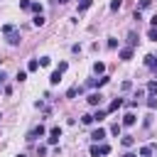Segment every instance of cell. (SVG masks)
Wrapping results in <instances>:
<instances>
[{
	"label": "cell",
	"mask_w": 157,
	"mask_h": 157,
	"mask_svg": "<svg viewBox=\"0 0 157 157\" xmlns=\"http://www.w3.org/2000/svg\"><path fill=\"white\" fill-rule=\"evenodd\" d=\"M2 34L7 37V42H10L12 47H15V44H20V32H17L12 25H5V27H2Z\"/></svg>",
	"instance_id": "1"
},
{
	"label": "cell",
	"mask_w": 157,
	"mask_h": 157,
	"mask_svg": "<svg viewBox=\"0 0 157 157\" xmlns=\"http://www.w3.org/2000/svg\"><path fill=\"white\" fill-rule=\"evenodd\" d=\"M44 132H47V130H44V125H34V128H32V130L27 132V137H25V140H29V142H34V140H37V137H42Z\"/></svg>",
	"instance_id": "2"
},
{
	"label": "cell",
	"mask_w": 157,
	"mask_h": 157,
	"mask_svg": "<svg viewBox=\"0 0 157 157\" xmlns=\"http://www.w3.org/2000/svg\"><path fill=\"white\" fill-rule=\"evenodd\" d=\"M86 101H88V105H101L103 96H101V91H98V93L93 91V93H88V98H86Z\"/></svg>",
	"instance_id": "3"
},
{
	"label": "cell",
	"mask_w": 157,
	"mask_h": 157,
	"mask_svg": "<svg viewBox=\"0 0 157 157\" xmlns=\"http://www.w3.org/2000/svg\"><path fill=\"white\" fill-rule=\"evenodd\" d=\"M59 137H61V128H52L49 130V145H56Z\"/></svg>",
	"instance_id": "4"
},
{
	"label": "cell",
	"mask_w": 157,
	"mask_h": 157,
	"mask_svg": "<svg viewBox=\"0 0 157 157\" xmlns=\"http://www.w3.org/2000/svg\"><path fill=\"white\" fill-rule=\"evenodd\" d=\"M145 66L157 74V56H155V54H147V56H145Z\"/></svg>",
	"instance_id": "5"
},
{
	"label": "cell",
	"mask_w": 157,
	"mask_h": 157,
	"mask_svg": "<svg viewBox=\"0 0 157 157\" xmlns=\"http://www.w3.org/2000/svg\"><path fill=\"white\" fill-rule=\"evenodd\" d=\"M135 123H137V115H135V113H125L120 125H128V128H130V125H135Z\"/></svg>",
	"instance_id": "6"
},
{
	"label": "cell",
	"mask_w": 157,
	"mask_h": 157,
	"mask_svg": "<svg viewBox=\"0 0 157 157\" xmlns=\"http://www.w3.org/2000/svg\"><path fill=\"white\" fill-rule=\"evenodd\" d=\"M103 137H105V130H103V128H98V130H93V132H91V140H93L96 145H98V142H103Z\"/></svg>",
	"instance_id": "7"
},
{
	"label": "cell",
	"mask_w": 157,
	"mask_h": 157,
	"mask_svg": "<svg viewBox=\"0 0 157 157\" xmlns=\"http://www.w3.org/2000/svg\"><path fill=\"white\" fill-rule=\"evenodd\" d=\"M118 56H120L123 61H128V59H132V47H123V49L118 52Z\"/></svg>",
	"instance_id": "8"
},
{
	"label": "cell",
	"mask_w": 157,
	"mask_h": 157,
	"mask_svg": "<svg viewBox=\"0 0 157 157\" xmlns=\"http://www.w3.org/2000/svg\"><path fill=\"white\" fill-rule=\"evenodd\" d=\"M118 108H123V98H113V101H110V105H108L105 110H108V113H113V110H118Z\"/></svg>",
	"instance_id": "9"
},
{
	"label": "cell",
	"mask_w": 157,
	"mask_h": 157,
	"mask_svg": "<svg viewBox=\"0 0 157 157\" xmlns=\"http://www.w3.org/2000/svg\"><path fill=\"white\" fill-rule=\"evenodd\" d=\"M103 71H105V64H103V61H96V64H93V74H96V76H103Z\"/></svg>",
	"instance_id": "10"
},
{
	"label": "cell",
	"mask_w": 157,
	"mask_h": 157,
	"mask_svg": "<svg viewBox=\"0 0 157 157\" xmlns=\"http://www.w3.org/2000/svg\"><path fill=\"white\" fill-rule=\"evenodd\" d=\"M59 81H61V71H56V69H54V71H52V76H49V83H52V86H56Z\"/></svg>",
	"instance_id": "11"
},
{
	"label": "cell",
	"mask_w": 157,
	"mask_h": 157,
	"mask_svg": "<svg viewBox=\"0 0 157 157\" xmlns=\"http://www.w3.org/2000/svg\"><path fill=\"white\" fill-rule=\"evenodd\" d=\"M98 155H101V157L110 155V145H108V142H101V145H98Z\"/></svg>",
	"instance_id": "12"
},
{
	"label": "cell",
	"mask_w": 157,
	"mask_h": 157,
	"mask_svg": "<svg viewBox=\"0 0 157 157\" xmlns=\"http://www.w3.org/2000/svg\"><path fill=\"white\" fill-rule=\"evenodd\" d=\"M152 152H155V147H152V145H142V147H140V157H150Z\"/></svg>",
	"instance_id": "13"
},
{
	"label": "cell",
	"mask_w": 157,
	"mask_h": 157,
	"mask_svg": "<svg viewBox=\"0 0 157 157\" xmlns=\"http://www.w3.org/2000/svg\"><path fill=\"white\" fill-rule=\"evenodd\" d=\"M81 93V86H71L69 91H66V98H74V96H78Z\"/></svg>",
	"instance_id": "14"
},
{
	"label": "cell",
	"mask_w": 157,
	"mask_h": 157,
	"mask_svg": "<svg viewBox=\"0 0 157 157\" xmlns=\"http://www.w3.org/2000/svg\"><path fill=\"white\" fill-rule=\"evenodd\" d=\"M123 145H125V147H132V145H135V137H132V135H123Z\"/></svg>",
	"instance_id": "15"
},
{
	"label": "cell",
	"mask_w": 157,
	"mask_h": 157,
	"mask_svg": "<svg viewBox=\"0 0 157 157\" xmlns=\"http://www.w3.org/2000/svg\"><path fill=\"white\" fill-rule=\"evenodd\" d=\"M147 93L150 96H157V81H150L147 83Z\"/></svg>",
	"instance_id": "16"
},
{
	"label": "cell",
	"mask_w": 157,
	"mask_h": 157,
	"mask_svg": "<svg viewBox=\"0 0 157 157\" xmlns=\"http://www.w3.org/2000/svg\"><path fill=\"white\" fill-rule=\"evenodd\" d=\"M29 10H32L34 15H42V2H32V5H29Z\"/></svg>",
	"instance_id": "17"
},
{
	"label": "cell",
	"mask_w": 157,
	"mask_h": 157,
	"mask_svg": "<svg viewBox=\"0 0 157 157\" xmlns=\"http://www.w3.org/2000/svg\"><path fill=\"white\" fill-rule=\"evenodd\" d=\"M135 44H137V34L130 32V34H128V47H135Z\"/></svg>",
	"instance_id": "18"
},
{
	"label": "cell",
	"mask_w": 157,
	"mask_h": 157,
	"mask_svg": "<svg viewBox=\"0 0 157 157\" xmlns=\"http://www.w3.org/2000/svg\"><path fill=\"white\" fill-rule=\"evenodd\" d=\"M147 39L157 42V27H150V29H147Z\"/></svg>",
	"instance_id": "19"
},
{
	"label": "cell",
	"mask_w": 157,
	"mask_h": 157,
	"mask_svg": "<svg viewBox=\"0 0 157 157\" xmlns=\"http://www.w3.org/2000/svg\"><path fill=\"white\" fill-rule=\"evenodd\" d=\"M37 69H39V61H37V59H32V61L27 64V71H37Z\"/></svg>",
	"instance_id": "20"
},
{
	"label": "cell",
	"mask_w": 157,
	"mask_h": 157,
	"mask_svg": "<svg viewBox=\"0 0 157 157\" xmlns=\"http://www.w3.org/2000/svg\"><path fill=\"white\" fill-rule=\"evenodd\" d=\"M105 113H108V110H96V115H93V120H96V123H101V120L105 118Z\"/></svg>",
	"instance_id": "21"
},
{
	"label": "cell",
	"mask_w": 157,
	"mask_h": 157,
	"mask_svg": "<svg viewBox=\"0 0 157 157\" xmlns=\"http://www.w3.org/2000/svg\"><path fill=\"white\" fill-rule=\"evenodd\" d=\"M147 108H150V110H155V108H157V98H155V96H150V98H147Z\"/></svg>",
	"instance_id": "22"
},
{
	"label": "cell",
	"mask_w": 157,
	"mask_h": 157,
	"mask_svg": "<svg viewBox=\"0 0 157 157\" xmlns=\"http://www.w3.org/2000/svg\"><path fill=\"white\" fill-rule=\"evenodd\" d=\"M93 0H78V10H88Z\"/></svg>",
	"instance_id": "23"
},
{
	"label": "cell",
	"mask_w": 157,
	"mask_h": 157,
	"mask_svg": "<svg viewBox=\"0 0 157 157\" xmlns=\"http://www.w3.org/2000/svg\"><path fill=\"white\" fill-rule=\"evenodd\" d=\"M32 22H34V27H42V25H44V17H42V15H34Z\"/></svg>",
	"instance_id": "24"
},
{
	"label": "cell",
	"mask_w": 157,
	"mask_h": 157,
	"mask_svg": "<svg viewBox=\"0 0 157 157\" xmlns=\"http://www.w3.org/2000/svg\"><path fill=\"white\" fill-rule=\"evenodd\" d=\"M81 123H83V125H91V123H93V115H88V113L81 115Z\"/></svg>",
	"instance_id": "25"
},
{
	"label": "cell",
	"mask_w": 157,
	"mask_h": 157,
	"mask_svg": "<svg viewBox=\"0 0 157 157\" xmlns=\"http://www.w3.org/2000/svg\"><path fill=\"white\" fill-rule=\"evenodd\" d=\"M152 5V0H140V5H137V10H147Z\"/></svg>",
	"instance_id": "26"
},
{
	"label": "cell",
	"mask_w": 157,
	"mask_h": 157,
	"mask_svg": "<svg viewBox=\"0 0 157 157\" xmlns=\"http://www.w3.org/2000/svg\"><path fill=\"white\" fill-rule=\"evenodd\" d=\"M120 5H123L120 0H113V2H110V10H113V12H118V10H120Z\"/></svg>",
	"instance_id": "27"
},
{
	"label": "cell",
	"mask_w": 157,
	"mask_h": 157,
	"mask_svg": "<svg viewBox=\"0 0 157 157\" xmlns=\"http://www.w3.org/2000/svg\"><path fill=\"white\" fill-rule=\"evenodd\" d=\"M29 5H32V0H20V10H29Z\"/></svg>",
	"instance_id": "28"
},
{
	"label": "cell",
	"mask_w": 157,
	"mask_h": 157,
	"mask_svg": "<svg viewBox=\"0 0 157 157\" xmlns=\"http://www.w3.org/2000/svg\"><path fill=\"white\" fill-rule=\"evenodd\" d=\"M49 64H52L49 56H42V59H39V66H49Z\"/></svg>",
	"instance_id": "29"
},
{
	"label": "cell",
	"mask_w": 157,
	"mask_h": 157,
	"mask_svg": "<svg viewBox=\"0 0 157 157\" xmlns=\"http://www.w3.org/2000/svg\"><path fill=\"white\" fill-rule=\"evenodd\" d=\"M66 69H69V64H66V61H59V66H56V71H61V74H64Z\"/></svg>",
	"instance_id": "30"
},
{
	"label": "cell",
	"mask_w": 157,
	"mask_h": 157,
	"mask_svg": "<svg viewBox=\"0 0 157 157\" xmlns=\"http://www.w3.org/2000/svg\"><path fill=\"white\" fill-rule=\"evenodd\" d=\"M15 78H17V81H20V83H22V81H25V78H27V71H17V76H15Z\"/></svg>",
	"instance_id": "31"
},
{
	"label": "cell",
	"mask_w": 157,
	"mask_h": 157,
	"mask_svg": "<svg viewBox=\"0 0 157 157\" xmlns=\"http://www.w3.org/2000/svg\"><path fill=\"white\" fill-rule=\"evenodd\" d=\"M120 128H123V125H120V123H115V125L110 128V132H113V135H120Z\"/></svg>",
	"instance_id": "32"
},
{
	"label": "cell",
	"mask_w": 157,
	"mask_h": 157,
	"mask_svg": "<svg viewBox=\"0 0 157 157\" xmlns=\"http://www.w3.org/2000/svg\"><path fill=\"white\" fill-rule=\"evenodd\" d=\"M115 47H118V39L110 37V39H108V49H115Z\"/></svg>",
	"instance_id": "33"
},
{
	"label": "cell",
	"mask_w": 157,
	"mask_h": 157,
	"mask_svg": "<svg viewBox=\"0 0 157 157\" xmlns=\"http://www.w3.org/2000/svg\"><path fill=\"white\" fill-rule=\"evenodd\" d=\"M91 157H101L98 155V145H91Z\"/></svg>",
	"instance_id": "34"
},
{
	"label": "cell",
	"mask_w": 157,
	"mask_h": 157,
	"mask_svg": "<svg viewBox=\"0 0 157 157\" xmlns=\"http://www.w3.org/2000/svg\"><path fill=\"white\" fill-rule=\"evenodd\" d=\"M120 88H123V91H130V88H132V83H130V81H123V86H120Z\"/></svg>",
	"instance_id": "35"
},
{
	"label": "cell",
	"mask_w": 157,
	"mask_h": 157,
	"mask_svg": "<svg viewBox=\"0 0 157 157\" xmlns=\"http://www.w3.org/2000/svg\"><path fill=\"white\" fill-rule=\"evenodd\" d=\"M37 155H39V157H42V155H47V147H44V145H39V147H37Z\"/></svg>",
	"instance_id": "36"
},
{
	"label": "cell",
	"mask_w": 157,
	"mask_h": 157,
	"mask_svg": "<svg viewBox=\"0 0 157 157\" xmlns=\"http://www.w3.org/2000/svg\"><path fill=\"white\" fill-rule=\"evenodd\" d=\"M150 25H152V27H157V15H152V17H150Z\"/></svg>",
	"instance_id": "37"
},
{
	"label": "cell",
	"mask_w": 157,
	"mask_h": 157,
	"mask_svg": "<svg viewBox=\"0 0 157 157\" xmlns=\"http://www.w3.org/2000/svg\"><path fill=\"white\" fill-rule=\"evenodd\" d=\"M5 78H7V76H5V71H0V86L5 83Z\"/></svg>",
	"instance_id": "38"
},
{
	"label": "cell",
	"mask_w": 157,
	"mask_h": 157,
	"mask_svg": "<svg viewBox=\"0 0 157 157\" xmlns=\"http://www.w3.org/2000/svg\"><path fill=\"white\" fill-rule=\"evenodd\" d=\"M123 157H137V155H135V152H125Z\"/></svg>",
	"instance_id": "39"
},
{
	"label": "cell",
	"mask_w": 157,
	"mask_h": 157,
	"mask_svg": "<svg viewBox=\"0 0 157 157\" xmlns=\"http://www.w3.org/2000/svg\"><path fill=\"white\" fill-rule=\"evenodd\" d=\"M56 2H59V5H66V2H69V0H56Z\"/></svg>",
	"instance_id": "40"
},
{
	"label": "cell",
	"mask_w": 157,
	"mask_h": 157,
	"mask_svg": "<svg viewBox=\"0 0 157 157\" xmlns=\"http://www.w3.org/2000/svg\"><path fill=\"white\" fill-rule=\"evenodd\" d=\"M17 157H27V155H22V152H20V155H17Z\"/></svg>",
	"instance_id": "41"
},
{
	"label": "cell",
	"mask_w": 157,
	"mask_h": 157,
	"mask_svg": "<svg viewBox=\"0 0 157 157\" xmlns=\"http://www.w3.org/2000/svg\"><path fill=\"white\" fill-rule=\"evenodd\" d=\"M0 118H2V115H0Z\"/></svg>",
	"instance_id": "42"
}]
</instances>
